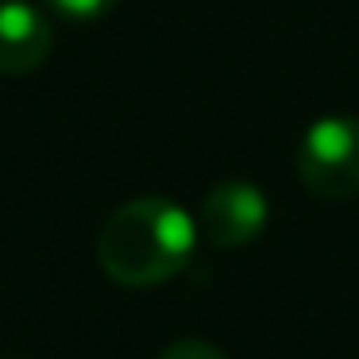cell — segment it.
<instances>
[{"instance_id":"obj_1","label":"cell","mask_w":359,"mask_h":359,"mask_svg":"<svg viewBox=\"0 0 359 359\" xmlns=\"http://www.w3.org/2000/svg\"><path fill=\"white\" fill-rule=\"evenodd\" d=\"M197 236V220L178 201L135 197L101 224L97 263L116 286H163L194 259Z\"/></svg>"},{"instance_id":"obj_2","label":"cell","mask_w":359,"mask_h":359,"mask_svg":"<svg viewBox=\"0 0 359 359\" xmlns=\"http://www.w3.org/2000/svg\"><path fill=\"white\" fill-rule=\"evenodd\" d=\"M297 178L320 201H348L359 194V116H320L297 143Z\"/></svg>"},{"instance_id":"obj_3","label":"cell","mask_w":359,"mask_h":359,"mask_svg":"<svg viewBox=\"0 0 359 359\" xmlns=\"http://www.w3.org/2000/svg\"><path fill=\"white\" fill-rule=\"evenodd\" d=\"M271 220V201L266 194L248 178H228L212 186L201 201V217H197V232L205 243L220 251L248 248Z\"/></svg>"},{"instance_id":"obj_4","label":"cell","mask_w":359,"mask_h":359,"mask_svg":"<svg viewBox=\"0 0 359 359\" xmlns=\"http://www.w3.org/2000/svg\"><path fill=\"white\" fill-rule=\"evenodd\" d=\"M55 47V27L47 12L27 0H0V74L24 78L39 70Z\"/></svg>"},{"instance_id":"obj_5","label":"cell","mask_w":359,"mask_h":359,"mask_svg":"<svg viewBox=\"0 0 359 359\" xmlns=\"http://www.w3.org/2000/svg\"><path fill=\"white\" fill-rule=\"evenodd\" d=\"M55 16L74 20V24H89V20H101L116 8L120 0H43Z\"/></svg>"},{"instance_id":"obj_6","label":"cell","mask_w":359,"mask_h":359,"mask_svg":"<svg viewBox=\"0 0 359 359\" xmlns=\"http://www.w3.org/2000/svg\"><path fill=\"white\" fill-rule=\"evenodd\" d=\"M158 359H228L224 351L217 348V344H209V340H174V344H166L163 351H158Z\"/></svg>"}]
</instances>
